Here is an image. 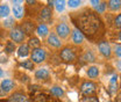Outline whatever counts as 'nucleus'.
Listing matches in <instances>:
<instances>
[{"label": "nucleus", "instance_id": "1", "mask_svg": "<svg viewBox=\"0 0 121 102\" xmlns=\"http://www.w3.org/2000/svg\"><path fill=\"white\" fill-rule=\"evenodd\" d=\"M72 21L78 27V30L87 37H92L99 33L103 27V21L93 11L84 9L80 13H73Z\"/></svg>", "mask_w": 121, "mask_h": 102}, {"label": "nucleus", "instance_id": "2", "mask_svg": "<svg viewBox=\"0 0 121 102\" xmlns=\"http://www.w3.org/2000/svg\"><path fill=\"white\" fill-rule=\"evenodd\" d=\"M60 56V59H62L63 61H65V63H72L76 59L75 51H73L71 48H69V46L62 49Z\"/></svg>", "mask_w": 121, "mask_h": 102}, {"label": "nucleus", "instance_id": "3", "mask_svg": "<svg viewBox=\"0 0 121 102\" xmlns=\"http://www.w3.org/2000/svg\"><path fill=\"white\" fill-rule=\"evenodd\" d=\"M45 57H47V53L43 49L39 48V49H34L33 52H31V61L33 63H36V64H40L42 61H44Z\"/></svg>", "mask_w": 121, "mask_h": 102}, {"label": "nucleus", "instance_id": "4", "mask_svg": "<svg viewBox=\"0 0 121 102\" xmlns=\"http://www.w3.org/2000/svg\"><path fill=\"white\" fill-rule=\"evenodd\" d=\"M9 36H11L12 41H14V43H22L25 41V38H26V35L23 34V31L20 29L19 27H16V28L11 30Z\"/></svg>", "mask_w": 121, "mask_h": 102}, {"label": "nucleus", "instance_id": "5", "mask_svg": "<svg viewBox=\"0 0 121 102\" xmlns=\"http://www.w3.org/2000/svg\"><path fill=\"white\" fill-rule=\"evenodd\" d=\"M95 89H97V85L94 82H92V81H85L80 86V92L83 94H86V95L93 94L95 92Z\"/></svg>", "mask_w": 121, "mask_h": 102}, {"label": "nucleus", "instance_id": "6", "mask_svg": "<svg viewBox=\"0 0 121 102\" xmlns=\"http://www.w3.org/2000/svg\"><path fill=\"white\" fill-rule=\"evenodd\" d=\"M56 33H57V35L60 36V38H66L69 36V34H70V27L66 23H64V22L58 23L57 27H56Z\"/></svg>", "mask_w": 121, "mask_h": 102}, {"label": "nucleus", "instance_id": "7", "mask_svg": "<svg viewBox=\"0 0 121 102\" xmlns=\"http://www.w3.org/2000/svg\"><path fill=\"white\" fill-rule=\"evenodd\" d=\"M98 48H99V51H100V53H101L103 56H105L107 58L111 57V55H112V49H111V45H109L108 42H106V41L99 42Z\"/></svg>", "mask_w": 121, "mask_h": 102}, {"label": "nucleus", "instance_id": "8", "mask_svg": "<svg viewBox=\"0 0 121 102\" xmlns=\"http://www.w3.org/2000/svg\"><path fill=\"white\" fill-rule=\"evenodd\" d=\"M51 17H52V11H51V8L48 7V6L44 7V8H42V11L40 12V20L42 22H49L51 20Z\"/></svg>", "mask_w": 121, "mask_h": 102}, {"label": "nucleus", "instance_id": "9", "mask_svg": "<svg viewBox=\"0 0 121 102\" xmlns=\"http://www.w3.org/2000/svg\"><path fill=\"white\" fill-rule=\"evenodd\" d=\"M13 87H14V82H13V80H11V79H4V80L1 81L0 88L2 89V92L8 93V92H11V90L13 89Z\"/></svg>", "mask_w": 121, "mask_h": 102}, {"label": "nucleus", "instance_id": "10", "mask_svg": "<svg viewBox=\"0 0 121 102\" xmlns=\"http://www.w3.org/2000/svg\"><path fill=\"white\" fill-rule=\"evenodd\" d=\"M48 44L51 45V46H54V48H60V45H62V42H60V40L58 38V36H56L55 34H51L48 37Z\"/></svg>", "mask_w": 121, "mask_h": 102}, {"label": "nucleus", "instance_id": "11", "mask_svg": "<svg viewBox=\"0 0 121 102\" xmlns=\"http://www.w3.org/2000/svg\"><path fill=\"white\" fill-rule=\"evenodd\" d=\"M20 29L23 31V34H25V35H26V34L30 35V34L34 31L35 27H34V23H33V22H30V21H26V22H23V23H22V26H21V28H20Z\"/></svg>", "mask_w": 121, "mask_h": 102}, {"label": "nucleus", "instance_id": "12", "mask_svg": "<svg viewBox=\"0 0 121 102\" xmlns=\"http://www.w3.org/2000/svg\"><path fill=\"white\" fill-rule=\"evenodd\" d=\"M49 75H50V73L47 69H40L35 72V78L39 80H47L49 78Z\"/></svg>", "mask_w": 121, "mask_h": 102}, {"label": "nucleus", "instance_id": "13", "mask_svg": "<svg viewBox=\"0 0 121 102\" xmlns=\"http://www.w3.org/2000/svg\"><path fill=\"white\" fill-rule=\"evenodd\" d=\"M72 41L75 44H82L84 42V35L78 29H75L72 33Z\"/></svg>", "mask_w": 121, "mask_h": 102}, {"label": "nucleus", "instance_id": "14", "mask_svg": "<svg viewBox=\"0 0 121 102\" xmlns=\"http://www.w3.org/2000/svg\"><path fill=\"white\" fill-rule=\"evenodd\" d=\"M13 14L16 19H22L25 15V9L21 5H14L13 6Z\"/></svg>", "mask_w": 121, "mask_h": 102}, {"label": "nucleus", "instance_id": "15", "mask_svg": "<svg viewBox=\"0 0 121 102\" xmlns=\"http://www.w3.org/2000/svg\"><path fill=\"white\" fill-rule=\"evenodd\" d=\"M36 33L39 34V36H41V37H45V36L48 35V33H49V29H48L47 24L41 23V24H39V26H37V28H36Z\"/></svg>", "mask_w": 121, "mask_h": 102}, {"label": "nucleus", "instance_id": "16", "mask_svg": "<svg viewBox=\"0 0 121 102\" xmlns=\"http://www.w3.org/2000/svg\"><path fill=\"white\" fill-rule=\"evenodd\" d=\"M28 55H29V46L26 44L20 45L17 49V56L19 57H27Z\"/></svg>", "mask_w": 121, "mask_h": 102}, {"label": "nucleus", "instance_id": "17", "mask_svg": "<svg viewBox=\"0 0 121 102\" xmlns=\"http://www.w3.org/2000/svg\"><path fill=\"white\" fill-rule=\"evenodd\" d=\"M8 102H27L26 101V96L22 93H15L11 96Z\"/></svg>", "mask_w": 121, "mask_h": 102}, {"label": "nucleus", "instance_id": "18", "mask_svg": "<svg viewBox=\"0 0 121 102\" xmlns=\"http://www.w3.org/2000/svg\"><path fill=\"white\" fill-rule=\"evenodd\" d=\"M28 46L33 48V50L34 49H39L41 46V42H40V40L37 37H30L29 42H28Z\"/></svg>", "mask_w": 121, "mask_h": 102}, {"label": "nucleus", "instance_id": "19", "mask_svg": "<svg viewBox=\"0 0 121 102\" xmlns=\"http://www.w3.org/2000/svg\"><path fill=\"white\" fill-rule=\"evenodd\" d=\"M31 101L33 102H48V98L43 93H39V94H36V95L33 96V100Z\"/></svg>", "mask_w": 121, "mask_h": 102}, {"label": "nucleus", "instance_id": "20", "mask_svg": "<svg viewBox=\"0 0 121 102\" xmlns=\"http://www.w3.org/2000/svg\"><path fill=\"white\" fill-rule=\"evenodd\" d=\"M11 13V9L7 5H0V17H7Z\"/></svg>", "mask_w": 121, "mask_h": 102}, {"label": "nucleus", "instance_id": "21", "mask_svg": "<svg viewBox=\"0 0 121 102\" xmlns=\"http://www.w3.org/2000/svg\"><path fill=\"white\" fill-rule=\"evenodd\" d=\"M50 93H51V95H54V96L60 98V96H63L64 90H63L60 87H58V86H55V87H52L50 89Z\"/></svg>", "mask_w": 121, "mask_h": 102}, {"label": "nucleus", "instance_id": "22", "mask_svg": "<svg viewBox=\"0 0 121 102\" xmlns=\"http://www.w3.org/2000/svg\"><path fill=\"white\" fill-rule=\"evenodd\" d=\"M117 81H118V77H117V75H113L112 79H111V84H109V90H111L112 93H115V92L118 90Z\"/></svg>", "mask_w": 121, "mask_h": 102}, {"label": "nucleus", "instance_id": "23", "mask_svg": "<svg viewBox=\"0 0 121 102\" xmlns=\"http://www.w3.org/2000/svg\"><path fill=\"white\" fill-rule=\"evenodd\" d=\"M87 75L90 78H97L99 75V69L97 66H91L87 70Z\"/></svg>", "mask_w": 121, "mask_h": 102}, {"label": "nucleus", "instance_id": "24", "mask_svg": "<svg viewBox=\"0 0 121 102\" xmlns=\"http://www.w3.org/2000/svg\"><path fill=\"white\" fill-rule=\"evenodd\" d=\"M108 6L112 11H117V9H120L121 6V1L120 0H111L108 1Z\"/></svg>", "mask_w": 121, "mask_h": 102}, {"label": "nucleus", "instance_id": "25", "mask_svg": "<svg viewBox=\"0 0 121 102\" xmlns=\"http://www.w3.org/2000/svg\"><path fill=\"white\" fill-rule=\"evenodd\" d=\"M20 66L26 70H34V63L31 60H25V61L20 63Z\"/></svg>", "mask_w": 121, "mask_h": 102}, {"label": "nucleus", "instance_id": "26", "mask_svg": "<svg viewBox=\"0 0 121 102\" xmlns=\"http://www.w3.org/2000/svg\"><path fill=\"white\" fill-rule=\"evenodd\" d=\"M14 50H15L14 42H7V44H6V48H5V51H6L7 53H12Z\"/></svg>", "mask_w": 121, "mask_h": 102}, {"label": "nucleus", "instance_id": "27", "mask_svg": "<svg viewBox=\"0 0 121 102\" xmlns=\"http://www.w3.org/2000/svg\"><path fill=\"white\" fill-rule=\"evenodd\" d=\"M55 4H56V9H57V12H63L64 11V8H65V1H55Z\"/></svg>", "mask_w": 121, "mask_h": 102}, {"label": "nucleus", "instance_id": "28", "mask_svg": "<svg viewBox=\"0 0 121 102\" xmlns=\"http://www.w3.org/2000/svg\"><path fill=\"white\" fill-rule=\"evenodd\" d=\"M83 59H84L85 61H94V56H93V53H92L91 51H87V52L84 55Z\"/></svg>", "mask_w": 121, "mask_h": 102}, {"label": "nucleus", "instance_id": "29", "mask_svg": "<svg viewBox=\"0 0 121 102\" xmlns=\"http://www.w3.org/2000/svg\"><path fill=\"white\" fill-rule=\"evenodd\" d=\"M105 8H106L105 2H99V5L95 6V11H97L98 13H104V12H105Z\"/></svg>", "mask_w": 121, "mask_h": 102}, {"label": "nucleus", "instance_id": "30", "mask_svg": "<svg viewBox=\"0 0 121 102\" xmlns=\"http://www.w3.org/2000/svg\"><path fill=\"white\" fill-rule=\"evenodd\" d=\"M68 5H69V7L75 8V7L80 6V5H82V2H80V1H78V0H69V1H68Z\"/></svg>", "mask_w": 121, "mask_h": 102}, {"label": "nucleus", "instance_id": "31", "mask_svg": "<svg viewBox=\"0 0 121 102\" xmlns=\"http://www.w3.org/2000/svg\"><path fill=\"white\" fill-rule=\"evenodd\" d=\"M82 102H99V100L95 96H86L82 100Z\"/></svg>", "mask_w": 121, "mask_h": 102}, {"label": "nucleus", "instance_id": "32", "mask_svg": "<svg viewBox=\"0 0 121 102\" xmlns=\"http://www.w3.org/2000/svg\"><path fill=\"white\" fill-rule=\"evenodd\" d=\"M14 19H12V17H9V19H7V20H5L4 21V26L6 27V28H9V27H12L14 23Z\"/></svg>", "mask_w": 121, "mask_h": 102}, {"label": "nucleus", "instance_id": "33", "mask_svg": "<svg viewBox=\"0 0 121 102\" xmlns=\"http://www.w3.org/2000/svg\"><path fill=\"white\" fill-rule=\"evenodd\" d=\"M114 24H115V27L117 28H120L121 27V15H117V17H115V20H114Z\"/></svg>", "mask_w": 121, "mask_h": 102}, {"label": "nucleus", "instance_id": "34", "mask_svg": "<svg viewBox=\"0 0 121 102\" xmlns=\"http://www.w3.org/2000/svg\"><path fill=\"white\" fill-rule=\"evenodd\" d=\"M120 51H121V45H120V44H118V45L115 46V55H117L119 58L121 57V52H120Z\"/></svg>", "mask_w": 121, "mask_h": 102}, {"label": "nucleus", "instance_id": "35", "mask_svg": "<svg viewBox=\"0 0 121 102\" xmlns=\"http://www.w3.org/2000/svg\"><path fill=\"white\" fill-rule=\"evenodd\" d=\"M99 2H100V1H98V0H91V4H92L94 7H95L97 5H99Z\"/></svg>", "mask_w": 121, "mask_h": 102}, {"label": "nucleus", "instance_id": "36", "mask_svg": "<svg viewBox=\"0 0 121 102\" xmlns=\"http://www.w3.org/2000/svg\"><path fill=\"white\" fill-rule=\"evenodd\" d=\"M2 74H4V72H2V70L0 69V77H2Z\"/></svg>", "mask_w": 121, "mask_h": 102}, {"label": "nucleus", "instance_id": "37", "mask_svg": "<svg viewBox=\"0 0 121 102\" xmlns=\"http://www.w3.org/2000/svg\"><path fill=\"white\" fill-rule=\"evenodd\" d=\"M0 102H8V100H0Z\"/></svg>", "mask_w": 121, "mask_h": 102}, {"label": "nucleus", "instance_id": "38", "mask_svg": "<svg viewBox=\"0 0 121 102\" xmlns=\"http://www.w3.org/2000/svg\"><path fill=\"white\" fill-rule=\"evenodd\" d=\"M108 102H112V101H108Z\"/></svg>", "mask_w": 121, "mask_h": 102}]
</instances>
